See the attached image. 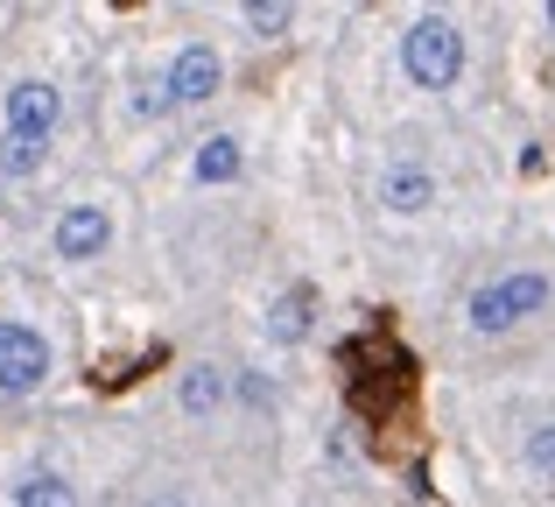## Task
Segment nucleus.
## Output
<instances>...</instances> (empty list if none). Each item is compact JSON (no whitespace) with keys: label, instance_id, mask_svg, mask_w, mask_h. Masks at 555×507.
<instances>
[{"label":"nucleus","instance_id":"f03ea898","mask_svg":"<svg viewBox=\"0 0 555 507\" xmlns=\"http://www.w3.org/2000/svg\"><path fill=\"white\" fill-rule=\"evenodd\" d=\"M548 303V275H500V282H486L472 296V331H514L520 317H534Z\"/></svg>","mask_w":555,"mask_h":507},{"label":"nucleus","instance_id":"ddd939ff","mask_svg":"<svg viewBox=\"0 0 555 507\" xmlns=\"http://www.w3.org/2000/svg\"><path fill=\"white\" fill-rule=\"evenodd\" d=\"M36 163H42V135H14V127H8V141H0V169H8V177H28Z\"/></svg>","mask_w":555,"mask_h":507},{"label":"nucleus","instance_id":"39448f33","mask_svg":"<svg viewBox=\"0 0 555 507\" xmlns=\"http://www.w3.org/2000/svg\"><path fill=\"white\" fill-rule=\"evenodd\" d=\"M56 113H64V99H56L42 78H22V85L8 92V127H14V135H42V141H50Z\"/></svg>","mask_w":555,"mask_h":507},{"label":"nucleus","instance_id":"dca6fc26","mask_svg":"<svg viewBox=\"0 0 555 507\" xmlns=\"http://www.w3.org/2000/svg\"><path fill=\"white\" fill-rule=\"evenodd\" d=\"M141 507H190V494H177V486H163V494H149Z\"/></svg>","mask_w":555,"mask_h":507},{"label":"nucleus","instance_id":"4468645a","mask_svg":"<svg viewBox=\"0 0 555 507\" xmlns=\"http://www.w3.org/2000/svg\"><path fill=\"white\" fill-rule=\"evenodd\" d=\"M528 466H534V472H555V423L528 438Z\"/></svg>","mask_w":555,"mask_h":507},{"label":"nucleus","instance_id":"2eb2a0df","mask_svg":"<svg viewBox=\"0 0 555 507\" xmlns=\"http://www.w3.org/2000/svg\"><path fill=\"white\" fill-rule=\"evenodd\" d=\"M134 106H141V113H149V121H155V113H169V106H177V99H169V78H155V85H141V92H134Z\"/></svg>","mask_w":555,"mask_h":507},{"label":"nucleus","instance_id":"f8f14e48","mask_svg":"<svg viewBox=\"0 0 555 507\" xmlns=\"http://www.w3.org/2000/svg\"><path fill=\"white\" fill-rule=\"evenodd\" d=\"M240 22L254 28V36H282V28L296 22V8H288V0H246V8H240Z\"/></svg>","mask_w":555,"mask_h":507},{"label":"nucleus","instance_id":"0eeeda50","mask_svg":"<svg viewBox=\"0 0 555 507\" xmlns=\"http://www.w3.org/2000/svg\"><path fill=\"white\" fill-rule=\"evenodd\" d=\"M379 205L401 212V219H408V212H429L436 205V177H429V169H415V163H393L387 177H379Z\"/></svg>","mask_w":555,"mask_h":507},{"label":"nucleus","instance_id":"6e6552de","mask_svg":"<svg viewBox=\"0 0 555 507\" xmlns=\"http://www.w3.org/2000/svg\"><path fill=\"white\" fill-rule=\"evenodd\" d=\"M310 310H317V289H310V282H296V289H288V296L268 310V339H274V345L310 339Z\"/></svg>","mask_w":555,"mask_h":507},{"label":"nucleus","instance_id":"9d476101","mask_svg":"<svg viewBox=\"0 0 555 507\" xmlns=\"http://www.w3.org/2000/svg\"><path fill=\"white\" fill-rule=\"evenodd\" d=\"M14 507H78V486H70L64 472H36V480H22Z\"/></svg>","mask_w":555,"mask_h":507},{"label":"nucleus","instance_id":"f257e3e1","mask_svg":"<svg viewBox=\"0 0 555 507\" xmlns=\"http://www.w3.org/2000/svg\"><path fill=\"white\" fill-rule=\"evenodd\" d=\"M401 64H408V78H415V85L443 92V85L464 78V36L443 22V14H422V22L401 36Z\"/></svg>","mask_w":555,"mask_h":507},{"label":"nucleus","instance_id":"1a4fd4ad","mask_svg":"<svg viewBox=\"0 0 555 507\" xmlns=\"http://www.w3.org/2000/svg\"><path fill=\"white\" fill-rule=\"evenodd\" d=\"M240 163H246L240 141H232V135H211L197 149V183H232V177H240Z\"/></svg>","mask_w":555,"mask_h":507},{"label":"nucleus","instance_id":"9b49d317","mask_svg":"<svg viewBox=\"0 0 555 507\" xmlns=\"http://www.w3.org/2000/svg\"><path fill=\"white\" fill-rule=\"evenodd\" d=\"M218 402H225V373H218V367H190L183 373V409L190 416H211Z\"/></svg>","mask_w":555,"mask_h":507},{"label":"nucleus","instance_id":"423d86ee","mask_svg":"<svg viewBox=\"0 0 555 507\" xmlns=\"http://www.w3.org/2000/svg\"><path fill=\"white\" fill-rule=\"evenodd\" d=\"M106 233H113V226H106L99 205H70L64 219H56V254H64V261H92L99 248H106Z\"/></svg>","mask_w":555,"mask_h":507},{"label":"nucleus","instance_id":"7ed1b4c3","mask_svg":"<svg viewBox=\"0 0 555 507\" xmlns=\"http://www.w3.org/2000/svg\"><path fill=\"white\" fill-rule=\"evenodd\" d=\"M50 373V345L28 325H0V395H28Z\"/></svg>","mask_w":555,"mask_h":507},{"label":"nucleus","instance_id":"20e7f679","mask_svg":"<svg viewBox=\"0 0 555 507\" xmlns=\"http://www.w3.org/2000/svg\"><path fill=\"white\" fill-rule=\"evenodd\" d=\"M218 85H225L218 50H211V42H183L177 64H169V99H177V106H197V99H211Z\"/></svg>","mask_w":555,"mask_h":507}]
</instances>
